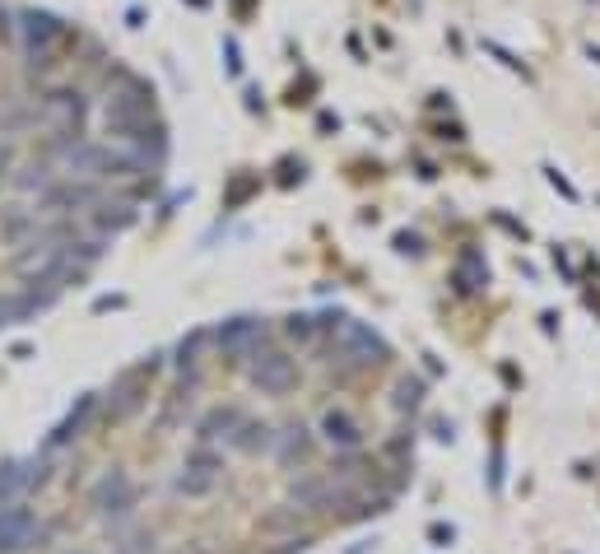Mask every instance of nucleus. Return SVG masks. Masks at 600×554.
Here are the masks:
<instances>
[{"mask_svg": "<svg viewBox=\"0 0 600 554\" xmlns=\"http://www.w3.org/2000/svg\"><path fill=\"white\" fill-rule=\"evenodd\" d=\"M33 536H38V522H33V513L28 508H14V503H5L0 508V554H19L33 545Z\"/></svg>", "mask_w": 600, "mask_h": 554, "instance_id": "obj_1", "label": "nucleus"}, {"mask_svg": "<svg viewBox=\"0 0 600 554\" xmlns=\"http://www.w3.org/2000/svg\"><path fill=\"white\" fill-rule=\"evenodd\" d=\"M94 508L98 513H126V508H135V485L121 471L103 475L94 485Z\"/></svg>", "mask_w": 600, "mask_h": 554, "instance_id": "obj_2", "label": "nucleus"}, {"mask_svg": "<svg viewBox=\"0 0 600 554\" xmlns=\"http://www.w3.org/2000/svg\"><path fill=\"white\" fill-rule=\"evenodd\" d=\"M252 378L261 382L266 392H284V387L294 382V368H289V359H280V354H266V359L252 368Z\"/></svg>", "mask_w": 600, "mask_h": 554, "instance_id": "obj_3", "label": "nucleus"}, {"mask_svg": "<svg viewBox=\"0 0 600 554\" xmlns=\"http://www.w3.org/2000/svg\"><path fill=\"white\" fill-rule=\"evenodd\" d=\"M28 485H33L28 461H0V503H14Z\"/></svg>", "mask_w": 600, "mask_h": 554, "instance_id": "obj_4", "label": "nucleus"}, {"mask_svg": "<svg viewBox=\"0 0 600 554\" xmlns=\"http://www.w3.org/2000/svg\"><path fill=\"white\" fill-rule=\"evenodd\" d=\"M256 336H261V326L247 322V317H238V322H228L224 331H219V345H224V350H242V345L256 340Z\"/></svg>", "mask_w": 600, "mask_h": 554, "instance_id": "obj_5", "label": "nucleus"}, {"mask_svg": "<svg viewBox=\"0 0 600 554\" xmlns=\"http://www.w3.org/2000/svg\"><path fill=\"white\" fill-rule=\"evenodd\" d=\"M24 24H28V28H24V33H28V47H38V42H52L56 33H61V24H56L52 14H28Z\"/></svg>", "mask_w": 600, "mask_h": 554, "instance_id": "obj_6", "label": "nucleus"}, {"mask_svg": "<svg viewBox=\"0 0 600 554\" xmlns=\"http://www.w3.org/2000/svg\"><path fill=\"white\" fill-rule=\"evenodd\" d=\"M191 471H196V475H182V489H187V494H205V489L214 485V461L196 457V461H191Z\"/></svg>", "mask_w": 600, "mask_h": 554, "instance_id": "obj_7", "label": "nucleus"}, {"mask_svg": "<svg viewBox=\"0 0 600 554\" xmlns=\"http://www.w3.org/2000/svg\"><path fill=\"white\" fill-rule=\"evenodd\" d=\"M326 438H331V443H340V447H354L359 443V433H354V424H349V419H326Z\"/></svg>", "mask_w": 600, "mask_h": 554, "instance_id": "obj_8", "label": "nucleus"}, {"mask_svg": "<svg viewBox=\"0 0 600 554\" xmlns=\"http://www.w3.org/2000/svg\"><path fill=\"white\" fill-rule=\"evenodd\" d=\"M5 163H10V149H5V145H0V168H5Z\"/></svg>", "mask_w": 600, "mask_h": 554, "instance_id": "obj_9", "label": "nucleus"}]
</instances>
